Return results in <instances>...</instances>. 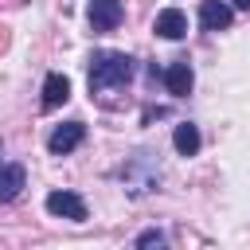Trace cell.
Instances as JSON below:
<instances>
[{"mask_svg":"<svg viewBox=\"0 0 250 250\" xmlns=\"http://www.w3.org/2000/svg\"><path fill=\"white\" fill-rule=\"evenodd\" d=\"M133 70H137V62L125 51H102V55H94L90 59V94L105 102V94H117V90L129 86Z\"/></svg>","mask_w":250,"mask_h":250,"instance_id":"1","label":"cell"},{"mask_svg":"<svg viewBox=\"0 0 250 250\" xmlns=\"http://www.w3.org/2000/svg\"><path fill=\"white\" fill-rule=\"evenodd\" d=\"M121 20H125V8H121V0H90V27H94L98 35L113 31Z\"/></svg>","mask_w":250,"mask_h":250,"instance_id":"2","label":"cell"},{"mask_svg":"<svg viewBox=\"0 0 250 250\" xmlns=\"http://www.w3.org/2000/svg\"><path fill=\"white\" fill-rule=\"evenodd\" d=\"M82 141H86V125H82V121H66V125H59V129L47 137V148H51L55 156H66V152H74Z\"/></svg>","mask_w":250,"mask_h":250,"instance_id":"3","label":"cell"},{"mask_svg":"<svg viewBox=\"0 0 250 250\" xmlns=\"http://www.w3.org/2000/svg\"><path fill=\"white\" fill-rule=\"evenodd\" d=\"M47 211L59 215V219L82 223V219H86V199L74 195V191H51V195H47Z\"/></svg>","mask_w":250,"mask_h":250,"instance_id":"4","label":"cell"},{"mask_svg":"<svg viewBox=\"0 0 250 250\" xmlns=\"http://www.w3.org/2000/svg\"><path fill=\"white\" fill-rule=\"evenodd\" d=\"M230 20H234V8H230L227 0H203V4H199V23H203V31H223V27H230Z\"/></svg>","mask_w":250,"mask_h":250,"instance_id":"5","label":"cell"},{"mask_svg":"<svg viewBox=\"0 0 250 250\" xmlns=\"http://www.w3.org/2000/svg\"><path fill=\"white\" fill-rule=\"evenodd\" d=\"M160 78H164V86H168V94H172V98H188V94H191V82H195V74H191L188 59L172 62V66H168Z\"/></svg>","mask_w":250,"mask_h":250,"instance_id":"6","label":"cell"},{"mask_svg":"<svg viewBox=\"0 0 250 250\" xmlns=\"http://www.w3.org/2000/svg\"><path fill=\"white\" fill-rule=\"evenodd\" d=\"M152 31L164 35V39H184V35H188V16H184L180 8H164V12H156Z\"/></svg>","mask_w":250,"mask_h":250,"instance_id":"7","label":"cell"},{"mask_svg":"<svg viewBox=\"0 0 250 250\" xmlns=\"http://www.w3.org/2000/svg\"><path fill=\"white\" fill-rule=\"evenodd\" d=\"M66 98H70V78L59 74V70L47 74V78H43V109H59Z\"/></svg>","mask_w":250,"mask_h":250,"instance_id":"8","label":"cell"},{"mask_svg":"<svg viewBox=\"0 0 250 250\" xmlns=\"http://www.w3.org/2000/svg\"><path fill=\"white\" fill-rule=\"evenodd\" d=\"M23 191V164H0V203H12Z\"/></svg>","mask_w":250,"mask_h":250,"instance_id":"9","label":"cell"},{"mask_svg":"<svg viewBox=\"0 0 250 250\" xmlns=\"http://www.w3.org/2000/svg\"><path fill=\"white\" fill-rule=\"evenodd\" d=\"M172 145H176L180 156H195V152H199V129H195L191 121H180L176 133H172Z\"/></svg>","mask_w":250,"mask_h":250,"instance_id":"10","label":"cell"},{"mask_svg":"<svg viewBox=\"0 0 250 250\" xmlns=\"http://www.w3.org/2000/svg\"><path fill=\"white\" fill-rule=\"evenodd\" d=\"M164 242V230H145V234H137V246H160Z\"/></svg>","mask_w":250,"mask_h":250,"instance_id":"11","label":"cell"},{"mask_svg":"<svg viewBox=\"0 0 250 250\" xmlns=\"http://www.w3.org/2000/svg\"><path fill=\"white\" fill-rule=\"evenodd\" d=\"M230 8H238V12H250V0H230Z\"/></svg>","mask_w":250,"mask_h":250,"instance_id":"12","label":"cell"},{"mask_svg":"<svg viewBox=\"0 0 250 250\" xmlns=\"http://www.w3.org/2000/svg\"><path fill=\"white\" fill-rule=\"evenodd\" d=\"M0 152H4V145H0Z\"/></svg>","mask_w":250,"mask_h":250,"instance_id":"13","label":"cell"}]
</instances>
